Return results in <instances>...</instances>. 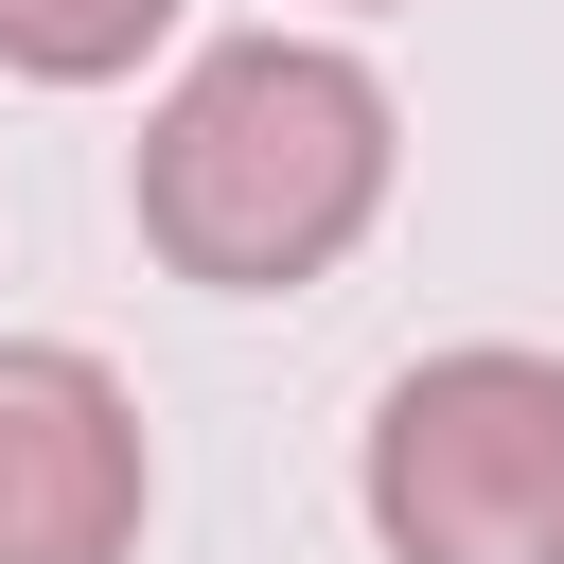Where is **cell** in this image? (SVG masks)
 <instances>
[{"mask_svg": "<svg viewBox=\"0 0 564 564\" xmlns=\"http://www.w3.org/2000/svg\"><path fill=\"white\" fill-rule=\"evenodd\" d=\"M141 405L70 335H0V564H123L141 546Z\"/></svg>", "mask_w": 564, "mask_h": 564, "instance_id": "obj_3", "label": "cell"}, {"mask_svg": "<svg viewBox=\"0 0 564 564\" xmlns=\"http://www.w3.org/2000/svg\"><path fill=\"white\" fill-rule=\"evenodd\" d=\"M352 494H370L388 564H564V352H529V335L423 352L370 405Z\"/></svg>", "mask_w": 564, "mask_h": 564, "instance_id": "obj_2", "label": "cell"}, {"mask_svg": "<svg viewBox=\"0 0 564 564\" xmlns=\"http://www.w3.org/2000/svg\"><path fill=\"white\" fill-rule=\"evenodd\" d=\"M176 35V0H0V70L18 88H106Z\"/></svg>", "mask_w": 564, "mask_h": 564, "instance_id": "obj_4", "label": "cell"}, {"mask_svg": "<svg viewBox=\"0 0 564 564\" xmlns=\"http://www.w3.org/2000/svg\"><path fill=\"white\" fill-rule=\"evenodd\" d=\"M388 70L335 35H212L141 123V247L212 300H282L370 247L388 212Z\"/></svg>", "mask_w": 564, "mask_h": 564, "instance_id": "obj_1", "label": "cell"}]
</instances>
